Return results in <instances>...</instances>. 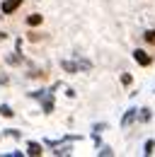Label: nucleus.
<instances>
[{
    "mask_svg": "<svg viewBox=\"0 0 155 157\" xmlns=\"http://www.w3.org/2000/svg\"><path fill=\"white\" fill-rule=\"evenodd\" d=\"M133 60L138 63V65H143V68H148V65L153 63L150 53H148V51H143V48H136V51H133Z\"/></svg>",
    "mask_w": 155,
    "mask_h": 157,
    "instance_id": "f257e3e1",
    "label": "nucleus"
},
{
    "mask_svg": "<svg viewBox=\"0 0 155 157\" xmlns=\"http://www.w3.org/2000/svg\"><path fill=\"white\" fill-rule=\"evenodd\" d=\"M19 5H22V0H2L0 2V10H2V15H12Z\"/></svg>",
    "mask_w": 155,
    "mask_h": 157,
    "instance_id": "f03ea898",
    "label": "nucleus"
},
{
    "mask_svg": "<svg viewBox=\"0 0 155 157\" xmlns=\"http://www.w3.org/2000/svg\"><path fill=\"white\" fill-rule=\"evenodd\" d=\"M41 152H44L41 143H34V140H32V143H27V155H32V157H39Z\"/></svg>",
    "mask_w": 155,
    "mask_h": 157,
    "instance_id": "7ed1b4c3",
    "label": "nucleus"
},
{
    "mask_svg": "<svg viewBox=\"0 0 155 157\" xmlns=\"http://www.w3.org/2000/svg\"><path fill=\"white\" fill-rule=\"evenodd\" d=\"M136 111H138V109H129V111L124 114V118H121V126H124V128H126V126H129V123L136 118Z\"/></svg>",
    "mask_w": 155,
    "mask_h": 157,
    "instance_id": "20e7f679",
    "label": "nucleus"
},
{
    "mask_svg": "<svg viewBox=\"0 0 155 157\" xmlns=\"http://www.w3.org/2000/svg\"><path fill=\"white\" fill-rule=\"evenodd\" d=\"M0 116H5V118H12V116H15L12 106H10V104H0Z\"/></svg>",
    "mask_w": 155,
    "mask_h": 157,
    "instance_id": "39448f33",
    "label": "nucleus"
},
{
    "mask_svg": "<svg viewBox=\"0 0 155 157\" xmlns=\"http://www.w3.org/2000/svg\"><path fill=\"white\" fill-rule=\"evenodd\" d=\"M27 24H29V27H37V24H41V15H29V17H27Z\"/></svg>",
    "mask_w": 155,
    "mask_h": 157,
    "instance_id": "423d86ee",
    "label": "nucleus"
},
{
    "mask_svg": "<svg viewBox=\"0 0 155 157\" xmlns=\"http://www.w3.org/2000/svg\"><path fill=\"white\" fill-rule=\"evenodd\" d=\"M143 39L148 41V44H150V46H155V29H148V32H145V34H143Z\"/></svg>",
    "mask_w": 155,
    "mask_h": 157,
    "instance_id": "0eeeda50",
    "label": "nucleus"
},
{
    "mask_svg": "<svg viewBox=\"0 0 155 157\" xmlns=\"http://www.w3.org/2000/svg\"><path fill=\"white\" fill-rule=\"evenodd\" d=\"M51 109H54V99L46 97V99H44V111H46V114H51Z\"/></svg>",
    "mask_w": 155,
    "mask_h": 157,
    "instance_id": "6e6552de",
    "label": "nucleus"
},
{
    "mask_svg": "<svg viewBox=\"0 0 155 157\" xmlns=\"http://www.w3.org/2000/svg\"><path fill=\"white\" fill-rule=\"evenodd\" d=\"M153 147H155V140H148V143L143 145V152H145V155H150V152H153Z\"/></svg>",
    "mask_w": 155,
    "mask_h": 157,
    "instance_id": "1a4fd4ad",
    "label": "nucleus"
},
{
    "mask_svg": "<svg viewBox=\"0 0 155 157\" xmlns=\"http://www.w3.org/2000/svg\"><path fill=\"white\" fill-rule=\"evenodd\" d=\"M150 116H153L150 109H141V118H143V121H150Z\"/></svg>",
    "mask_w": 155,
    "mask_h": 157,
    "instance_id": "9d476101",
    "label": "nucleus"
},
{
    "mask_svg": "<svg viewBox=\"0 0 155 157\" xmlns=\"http://www.w3.org/2000/svg\"><path fill=\"white\" fill-rule=\"evenodd\" d=\"M121 82H124V85H131L133 80H131V75H121Z\"/></svg>",
    "mask_w": 155,
    "mask_h": 157,
    "instance_id": "9b49d317",
    "label": "nucleus"
}]
</instances>
